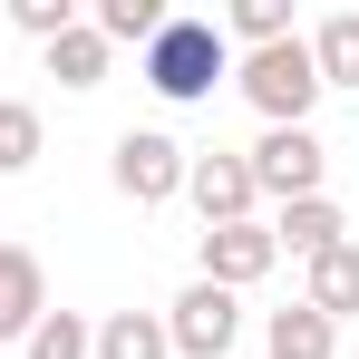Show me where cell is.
I'll return each instance as SVG.
<instances>
[{
  "mask_svg": "<svg viewBox=\"0 0 359 359\" xmlns=\"http://www.w3.org/2000/svg\"><path fill=\"white\" fill-rule=\"evenodd\" d=\"M136 78L165 97V107H204L224 78H233V39L214 20H165L146 49H136Z\"/></svg>",
  "mask_w": 359,
  "mask_h": 359,
  "instance_id": "6da1fadb",
  "label": "cell"
},
{
  "mask_svg": "<svg viewBox=\"0 0 359 359\" xmlns=\"http://www.w3.org/2000/svg\"><path fill=\"white\" fill-rule=\"evenodd\" d=\"M233 88L243 97H252V117L262 126H311V107H320V97H330V88H320V68H311V39H272V49H243L233 59Z\"/></svg>",
  "mask_w": 359,
  "mask_h": 359,
  "instance_id": "7a4b0ae2",
  "label": "cell"
},
{
  "mask_svg": "<svg viewBox=\"0 0 359 359\" xmlns=\"http://www.w3.org/2000/svg\"><path fill=\"white\" fill-rule=\"evenodd\" d=\"M243 165H252V194H262V204L330 194V146H320V126H262V136L243 146Z\"/></svg>",
  "mask_w": 359,
  "mask_h": 359,
  "instance_id": "3957f363",
  "label": "cell"
},
{
  "mask_svg": "<svg viewBox=\"0 0 359 359\" xmlns=\"http://www.w3.org/2000/svg\"><path fill=\"white\" fill-rule=\"evenodd\" d=\"M184 156H194V146H175L165 126H126L117 146H107V184H117L136 214H156V204L184 194Z\"/></svg>",
  "mask_w": 359,
  "mask_h": 359,
  "instance_id": "277c9868",
  "label": "cell"
},
{
  "mask_svg": "<svg viewBox=\"0 0 359 359\" xmlns=\"http://www.w3.org/2000/svg\"><path fill=\"white\" fill-rule=\"evenodd\" d=\"M165 340H175V359H224V350L243 340V292L184 282V292L165 301Z\"/></svg>",
  "mask_w": 359,
  "mask_h": 359,
  "instance_id": "5b68a950",
  "label": "cell"
},
{
  "mask_svg": "<svg viewBox=\"0 0 359 359\" xmlns=\"http://www.w3.org/2000/svg\"><path fill=\"white\" fill-rule=\"evenodd\" d=\"M272 262H282V252H272V224H262V214H252V224L194 233V282H214V292H252Z\"/></svg>",
  "mask_w": 359,
  "mask_h": 359,
  "instance_id": "8992f818",
  "label": "cell"
},
{
  "mask_svg": "<svg viewBox=\"0 0 359 359\" xmlns=\"http://www.w3.org/2000/svg\"><path fill=\"white\" fill-rule=\"evenodd\" d=\"M184 204L204 214V233H214V224H252V214H262L252 165H243V156H224V146H214V156H184Z\"/></svg>",
  "mask_w": 359,
  "mask_h": 359,
  "instance_id": "52a82bcc",
  "label": "cell"
},
{
  "mask_svg": "<svg viewBox=\"0 0 359 359\" xmlns=\"http://www.w3.org/2000/svg\"><path fill=\"white\" fill-rule=\"evenodd\" d=\"M340 243H350V214H340L330 194L272 204V252H292V262H320V252H340Z\"/></svg>",
  "mask_w": 359,
  "mask_h": 359,
  "instance_id": "ba28073f",
  "label": "cell"
},
{
  "mask_svg": "<svg viewBox=\"0 0 359 359\" xmlns=\"http://www.w3.org/2000/svg\"><path fill=\"white\" fill-rule=\"evenodd\" d=\"M49 320V272L29 243H0V340H29Z\"/></svg>",
  "mask_w": 359,
  "mask_h": 359,
  "instance_id": "9c48e42d",
  "label": "cell"
},
{
  "mask_svg": "<svg viewBox=\"0 0 359 359\" xmlns=\"http://www.w3.org/2000/svg\"><path fill=\"white\" fill-rule=\"evenodd\" d=\"M262 350L272 359H340V330L311 301H282V311H262Z\"/></svg>",
  "mask_w": 359,
  "mask_h": 359,
  "instance_id": "30bf717a",
  "label": "cell"
},
{
  "mask_svg": "<svg viewBox=\"0 0 359 359\" xmlns=\"http://www.w3.org/2000/svg\"><path fill=\"white\" fill-rule=\"evenodd\" d=\"M311 282H301V301L340 330V320H359V243H340V252H320V262H301Z\"/></svg>",
  "mask_w": 359,
  "mask_h": 359,
  "instance_id": "8fae6325",
  "label": "cell"
},
{
  "mask_svg": "<svg viewBox=\"0 0 359 359\" xmlns=\"http://www.w3.org/2000/svg\"><path fill=\"white\" fill-rule=\"evenodd\" d=\"M311 39V68H320V88H350L359 97V10H330L320 29H301Z\"/></svg>",
  "mask_w": 359,
  "mask_h": 359,
  "instance_id": "7c38bea8",
  "label": "cell"
},
{
  "mask_svg": "<svg viewBox=\"0 0 359 359\" xmlns=\"http://www.w3.org/2000/svg\"><path fill=\"white\" fill-rule=\"evenodd\" d=\"M88 359H175V340H165V311H107Z\"/></svg>",
  "mask_w": 359,
  "mask_h": 359,
  "instance_id": "4fadbf2b",
  "label": "cell"
},
{
  "mask_svg": "<svg viewBox=\"0 0 359 359\" xmlns=\"http://www.w3.org/2000/svg\"><path fill=\"white\" fill-rule=\"evenodd\" d=\"M39 59H49V78H59V88H78V97H88V88H107V39H97L88 20H78L68 39H49Z\"/></svg>",
  "mask_w": 359,
  "mask_h": 359,
  "instance_id": "5bb4252c",
  "label": "cell"
},
{
  "mask_svg": "<svg viewBox=\"0 0 359 359\" xmlns=\"http://www.w3.org/2000/svg\"><path fill=\"white\" fill-rule=\"evenodd\" d=\"M165 20H175L165 0H97V20H88V29H97L107 49H146V39H156Z\"/></svg>",
  "mask_w": 359,
  "mask_h": 359,
  "instance_id": "9a60e30c",
  "label": "cell"
},
{
  "mask_svg": "<svg viewBox=\"0 0 359 359\" xmlns=\"http://www.w3.org/2000/svg\"><path fill=\"white\" fill-rule=\"evenodd\" d=\"M39 146H49V126L29 97H0V175H29L39 165Z\"/></svg>",
  "mask_w": 359,
  "mask_h": 359,
  "instance_id": "2e32d148",
  "label": "cell"
},
{
  "mask_svg": "<svg viewBox=\"0 0 359 359\" xmlns=\"http://www.w3.org/2000/svg\"><path fill=\"white\" fill-rule=\"evenodd\" d=\"M88 350H97V320H88V311H49V320L20 340V359H88Z\"/></svg>",
  "mask_w": 359,
  "mask_h": 359,
  "instance_id": "e0dca14e",
  "label": "cell"
},
{
  "mask_svg": "<svg viewBox=\"0 0 359 359\" xmlns=\"http://www.w3.org/2000/svg\"><path fill=\"white\" fill-rule=\"evenodd\" d=\"M214 29H224V39H243V49H272V39H292V10H282V0H233Z\"/></svg>",
  "mask_w": 359,
  "mask_h": 359,
  "instance_id": "ac0fdd59",
  "label": "cell"
},
{
  "mask_svg": "<svg viewBox=\"0 0 359 359\" xmlns=\"http://www.w3.org/2000/svg\"><path fill=\"white\" fill-rule=\"evenodd\" d=\"M0 29H20V39H39V49H49V39L78 29V0H10V20H0Z\"/></svg>",
  "mask_w": 359,
  "mask_h": 359,
  "instance_id": "d6986e66",
  "label": "cell"
}]
</instances>
